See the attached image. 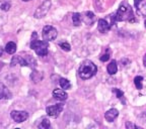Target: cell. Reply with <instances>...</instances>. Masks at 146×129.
I'll use <instances>...</instances> for the list:
<instances>
[{
    "mask_svg": "<svg viewBox=\"0 0 146 129\" xmlns=\"http://www.w3.org/2000/svg\"><path fill=\"white\" fill-rule=\"evenodd\" d=\"M142 82H143V78L141 77V76H137V77H135L134 79V83H135V86H136V88L138 89V90H141L142 89Z\"/></svg>",
    "mask_w": 146,
    "mask_h": 129,
    "instance_id": "44dd1931",
    "label": "cell"
},
{
    "mask_svg": "<svg viewBox=\"0 0 146 129\" xmlns=\"http://www.w3.org/2000/svg\"><path fill=\"white\" fill-rule=\"evenodd\" d=\"M53 97L55 99L60 100V101H65L68 98V94L65 92V90H61V89H56L53 91Z\"/></svg>",
    "mask_w": 146,
    "mask_h": 129,
    "instance_id": "8fae6325",
    "label": "cell"
},
{
    "mask_svg": "<svg viewBox=\"0 0 146 129\" xmlns=\"http://www.w3.org/2000/svg\"><path fill=\"white\" fill-rule=\"evenodd\" d=\"M10 115H11L12 119L17 123L23 122L29 118V113L25 111H16V110H14L10 113Z\"/></svg>",
    "mask_w": 146,
    "mask_h": 129,
    "instance_id": "ba28073f",
    "label": "cell"
},
{
    "mask_svg": "<svg viewBox=\"0 0 146 129\" xmlns=\"http://www.w3.org/2000/svg\"><path fill=\"white\" fill-rule=\"evenodd\" d=\"M82 19H83V21H84V22L86 23L87 25L94 24V22L96 20V15H94V14L92 13L91 11H86V12H85L84 16L82 17Z\"/></svg>",
    "mask_w": 146,
    "mask_h": 129,
    "instance_id": "5bb4252c",
    "label": "cell"
},
{
    "mask_svg": "<svg viewBox=\"0 0 146 129\" xmlns=\"http://www.w3.org/2000/svg\"><path fill=\"white\" fill-rule=\"evenodd\" d=\"M111 18L112 23H116L117 21H132L134 20V13L131 6L127 2H122L116 13L113 14Z\"/></svg>",
    "mask_w": 146,
    "mask_h": 129,
    "instance_id": "6da1fadb",
    "label": "cell"
},
{
    "mask_svg": "<svg viewBox=\"0 0 146 129\" xmlns=\"http://www.w3.org/2000/svg\"><path fill=\"white\" fill-rule=\"evenodd\" d=\"M2 54H3V48H1V46H0V57L2 56Z\"/></svg>",
    "mask_w": 146,
    "mask_h": 129,
    "instance_id": "83f0119b",
    "label": "cell"
},
{
    "mask_svg": "<svg viewBox=\"0 0 146 129\" xmlns=\"http://www.w3.org/2000/svg\"><path fill=\"white\" fill-rule=\"evenodd\" d=\"M59 45H60V48L63 50H65V52H69V50H71L70 45H69L68 43H65V41H64V43H60Z\"/></svg>",
    "mask_w": 146,
    "mask_h": 129,
    "instance_id": "603a6c76",
    "label": "cell"
},
{
    "mask_svg": "<svg viewBox=\"0 0 146 129\" xmlns=\"http://www.w3.org/2000/svg\"><path fill=\"white\" fill-rule=\"evenodd\" d=\"M23 1H25V2H27V1H31V0H23Z\"/></svg>",
    "mask_w": 146,
    "mask_h": 129,
    "instance_id": "f1b7e54d",
    "label": "cell"
},
{
    "mask_svg": "<svg viewBox=\"0 0 146 129\" xmlns=\"http://www.w3.org/2000/svg\"><path fill=\"white\" fill-rule=\"evenodd\" d=\"M16 48H17L16 43H13V41H9V43L6 45V46H5V52L9 54H12L16 52Z\"/></svg>",
    "mask_w": 146,
    "mask_h": 129,
    "instance_id": "2e32d148",
    "label": "cell"
},
{
    "mask_svg": "<svg viewBox=\"0 0 146 129\" xmlns=\"http://www.w3.org/2000/svg\"><path fill=\"white\" fill-rule=\"evenodd\" d=\"M134 4L137 12L142 16H146V0H135Z\"/></svg>",
    "mask_w": 146,
    "mask_h": 129,
    "instance_id": "9c48e42d",
    "label": "cell"
},
{
    "mask_svg": "<svg viewBox=\"0 0 146 129\" xmlns=\"http://www.w3.org/2000/svg\"><path fill=\"white\" fill-rule=\"evenodd\" d=\"M143 65H144V67L146 68V54H145V56H144V58H143Z\"/></svg>",
    "mask_w": 146,
    "mask_h": 129,
    "instance_id": "4316f807",
    "label": "cell"
},
{
    "mask_svg": "<svg viewBox=\"0 0 146 129\" xmlns=\"http://www.w3.org/2000/svg\"><path fill=\"white\" fill-rule=\"evenodd\" d=\"M0 8L2 9V10H4V11H7V10H9V8H10V4H9L8 2L2 3V4L0 5Z\"/></svg>",
    "mask_w": 146,
    "mask_h": 129,
    "instance_id": "d4e9b609",
    "label": "cell"
},
{
    "mask_svg": "<svg viewBox=\"0 0 146 129\" xmlns=\"http://www.w3.org/2000/svg\"><path fill=\"white\" fill-rule=\"evenodd\" d=\"M59 84H60V87H61L62 89H64V90H68V89L71 88L70 82L67 79H60Z\"/></svg>",
    "mask_w": 146,
    "mask_h": 129,
    "instance_id": "d6986e66",
    "label": "cell"
},
{
    "mask_svg": "<svg viewBox=\"0 0 146 129\" xmlns=\"http://www.w3.org/2000/svg\"><path fill=\"white\" fill-rule=\"evenodd\" d=\"M113 93L115 94V95L117 96V98L118 99H120L122 101V102L125 104V99H124V93L122 92L120 89H118V88H115V89H113Z\"/></svg>",
    "mask_w": 146,
    "mask_h": 129,
    "instance_id": "ffe728a7",
    "label": "cell"
},
{
    "mask_svg": "<svg viewBox=\"0 0 146 129\" xmlns=\"http://www.w3.org/2000/svg\"><path fill=\"white\" fill-rule=\"evenodd\" d=\"M51 7V1L50 0H45L38 8H36V12H35L34 16L36 18H42L44 16L47 15V13L49 12Z\"/></svg>",
    "mask_w": 146,
    "mask_h": 129,
    "instance_id": "8992f818",
    "label": "cell"
},
{
    "mask_svg": "<svg viewBox=\"0 0 146 129\" xmlns=\"http://www.w3.org/2000/svg\"><path fill=\"white\" fill-rule=\"evenodd\" d=\"M39 127L40 128H49L50 127V121L47 118H44L43 120L41 121V123H40Z\"/></svg>",
    "mask_w": 146,
    "mask_h": 129,
    "instance_id": "7402d4cb",
    "label": "cell"
},
{
    "mask_svg": "<svg viewBox=\"0 0 146 129\" xmlns=\"http://www.w3.org/2000/svg\"><path fill=\"white\" fill-rule=\"evenodd\" d=\"M11 98V93L7 89V87L0 81V100L3 99H10Z\"/></svg>",
    "mask_w": 146,
    "mask_h": 129,
    "instance_id": "30bf717a",
    "label": "cell"
},
{
    "mask_svg": "<svg viewBox=\"0 0 146 129\" xmlns=\"http://www.w3.org/2000/svg\"><path fill=\"white\" fill-rule=\"evenodd\" d=\"M11 65L12 66H15V65H21L23 67H32V68H35L36 65V62L32 56L27 54H25V56H21V54H18V56H15V57L12 58L11 61Z\"/></svg>",
    "mask_w": 146,
    "mask_h": 129,
    "instance_id": "277c9868",
    "label": "cell"
},
{
    "mask_svg": "<svg viewBox=\"0 0 146 129\" xmlns=\"http://www.w3.org/2000/svg\"><path fill=\"white\" fill-rule=\"evenodd\" d=\"M98 73V67L89 60L82 62L78 69V75L82 80H88Z\"/></svg>",
    "mask_w": 146,
    "mask_h": 129,
    "instance_id": "7a4b0ae2",
    "label": "cell"
},
{
    "mask_svg": "<svg viewBox=\"0 0 146 129\" xmlns=\"http://www.w3.org/2000/svg\"><path fill=\"white\" fill-rule=\"evenodd\" d=\"M31 78H32V80L35 83H39V82L43 79V74L38 72V71H34V72L32 73V75H31Z\"/></svg>",
    "mask_w": 146,
    "mask_h": 129,
    "instance_id": "ac0fdd59",
    "label": "cell"
},
{
    "mask_svg": "<svg viewBox=\"0 0 146 129\" xmlns=\"http://www.w3.org/2000/svg\"><path fill=\"white\" fill-rule=\"evenodd\" d=\"M144 24H145V27H146V20H145V23H144Z\"/></svg>",
    "mask_w": 146,
    "mask_h": 129,
    "instance_id": "f546056e",
    "label": "cell"
},
{
    "mask_svg": "<svg viewBox=\"0 0 146 129\" xmlns=\"http://www.w3.org/2000/svg\"><path fill=\"white\" fill-rule=\"evenodd\" d=\"M126 128H141L140 126H138V125H135L133 124V123H130V122H127L126 123Z\"/></svg>",
    "mask_w": 146,
    "mask_h": 129,
    "instance_id": "484cf974",
    "label": "cell"
},
{
    "mask_svg": "<svg viewBox=\"0 0 146 129\" xmlns=\"http://www.w3.org/2000/svg\"><path fill=\"white\" fill-rule=\"evenodd\" d=\"M98 29L102 33H105L111 29V24H109L105 19H100L98 22Z\"/></svg>",
    "mask_w": 146,
    "mask_h": 129,
    "instance_id": "7c38bea8",
    "label": "cell"
},
{
    "mask_svg": "<svg viewBox=\"0 0 146 129\" xmlns=\"http://www.w3.org/2000/svg\"><path fill=\"white\" fill-rule=\"evenodd\" d=\"M107 71L110 75H115V74L117 73V71H118V65H117V62L116 61L111 62V63L108 65Z\"/></svg>",
    "mask_w": 146,
    "mask_h": 129,
    "instance_id": "9a60e30c",
    "label": "cell"
},
{
    "mask_svg": "<svg viewBox=\"0 0 146 129\" xmlns=\"http://www.w3.org/2000/svg\"><path fill=\"white\" fill-rule=\"evenodd\" d=\"M58 35L57 29L53 27L52 25H46L43 28V31H42V36H43L44 41H54Z\"/></svg>",
    "mask_w": 146,
    "mask_h": 129,
    "instance_id": "5b68a950",
    "label": "cell"
},
{
    "mask_svg": "<svg viewBox=\"0 0 146 129\" xmlns=\"http://www.w3.org/2000/svg\"><path fill=\"white\" fill-rule=\"evenodd\" d=\"M110 57H111V54H110L109 52H107L106 54H104L102 57H100V61L102 62H107L110 60Z\"/></svg>",
    "mask_w": 146,
    "mask_h": 129,
    "instance_id": "cb8c5ba5",
    "label": "cell"
},
{
    "mask_svg": "<svg viewBox=\"0 0 146 129\" xmlns=\"http://www.w3.org/2000/svg\"><path fill=\"white\" fill-rule=\"evenodd\" d=\"M119 115V112L117 109H110L109 111L106 112L105 114V118H106V120L108 121V122H113V121L116 119L117 117H118Z\"/></svg>",
    "mask_w": 146,
    "mask_h": 129,
    "instance_id": "4fadbf2b",
    "label": "cell"
},
{
    "mask_svg": "<svg viewBox=\"0 0 146 129\" xmlns=\"http://www.w3.org/2000/svg\"><path fill=\"white\" fill-rule=\"evenodd\" d=\"M31 48L36 52V54L40 57H46L49 52V43L46 41H40L38 39V34L36 31L33 32L32 35V43H31Z\"/></svg>",
    "mask_w": 146,
    "mask_h": 129,
    "instance_id": "3957f363",
    "label": "cell"
},
{
    "mask_svg": "<svg viewBox=\"0 0 146 129\" xmlns=\"http://www.w3.org/2000/svg\"><path fill=\"white\" fill-rule=\"evenodd\" d=\"M63 104H56L49 106L46 108V112L50 117H58L62 111H63Z\"/></svg>",
    "mask_w": 146,
    "mask_h": 129,
    "instance_id": "52a82bcc",
    "label": "cell"
},
{
    "mask_svg": "<svg viewBox=\"0 0 146 129\" xmlns=\"http://www.w3.org/2000/svg\"><path fill=\"white\" fill-rule=\"evenodd\" d=\"M81 20H82V15L80 13H73L72 15V22L75 26H78V25L81 24Z\"/></svg>",
    "mask_w": 146,
    "mask_h": 129,
    "instance_id": "e0dca14e",
    "label": "cell"
}]
</instances>
